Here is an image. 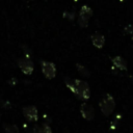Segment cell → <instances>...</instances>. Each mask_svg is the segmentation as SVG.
Masks as SVG:
<instances>
[{"mask_svg": "<svg viewBox=\"0 0 133 133\" xmlns=\"http://www.w3.org/2000/svg\"><path fill=\"white\" fill-rule=\"evenodd\" d=\"M80 112L84 119L86 121H92L95 118V109L92 105L88 103H82L80 106Z\"/></svg>", "mask_w": 133, "mask_h": 133, "instance_id": "8992f818", "label": "cell"}, {"mask_svg": "<svg viewBox=\"0 0 133 133\" xmlns=\"http://www.w3.org/2000/svg\"><path fill=\"white\" fill-rule=\"evenodd\" d=\"M41 65H42V72H43V74L45 75V77L47 79H53L55 77L56 68H55V64L53 62L42 60L41 61Z\"/></svg>", "mask_w": 133, "mask_h": 133, "instance_id": "277c9868", "label": "cell"}, {"mask_svg": "<svg viewBox=\"0 0 133 133\" xmlns=\"http://www.w3.org/2000/svg\"><path fill=\"white\" fill-rule=\"evenodd\" d=\"M92 16V9L88 5H83L80 8L79 17H78V25L82 28L88 26V21Z\"/></svg>", "mask_w": 133, "mask_h": 133, "instance_id": "3957f363", "label": "cell"}, {"mask_svg": "<svg viewBox=\"0 0 133 133\" xmlns=\"http://www.w3.org/2000/svg\"><path fill=\"white\" fill-rule=\"evenodd\" d=\"M23 114L25 118L28 122H36L38 116H37V109L35 106H26L23 108Z\"/></svg>", "mask_w": 133, "mask_h": 133, "instance_id": "52a82bcc", "label": "cell"}, {"mask_svg": "<svg viewBox=\"0 0 133 133\" xmlns=\"http://www.w3.org/2000/svg\"><path fill=\"white\" fill-rule=\"evenodd\" d=\"M76 68H77L78 72H79L82 76H84V77H89V76H90V71H89L85 65H83V64H81V63H76Z\"/></svg>", "mask_w": 133, "mask_h": 133, "instance_id": "30bf717a", "label": "cell"}, {"mask_svg": "<svg viewBox=\"0 0 133 133\" xmlns=\"http://www.w3.org/2000/svg\"><path fill=\"white\" fill-rule=\"evenodd\" d=\"M122 116L119 115V114H117L116 115V117L111 122V129H114L116 126H117V124H118V121H119V118H121Z\"/></svg>", "mask_w": 133, "mask_h": 133, "instance_id": "5bb4252c", "label": "cell"}, {"mask_svg": "<svg viewBox=\"0 0 133 133\" xmlns=\"http://www.w3.org/2000/svg\"><path fill=\"white\" fill-rule=\"evenodd\" d=\"M18 65L21 69V71L25 74V75H31L34 69L33 62L31 61L30 58L28 57H24V58H20L18 60Z\"/></svg>", "mask_w": 133, "mask_h": 133, "instance_id": "5b68a950", "label": "cell"}, {"mask_svg": "<svg viewBox=\"0 0 133 133\" xmlns=\"http://www.w3.org/2000/svg\"><path fill=\"white\" fill-rule=\"evenodd\" d=\"M99 107H100V110L103 113V115H105V116L111 115L115 108L114 98L110 94H105L99 102Z\"/></svg>", "mask_w": 133, "mask_h": 133, "instance_id": "7a4b0ae2", "label": "cell"}, {"mask_svg": "<svg viewBox=\"0 0 133 133\" xmlns=\"http://www.w3.org/2000/svg\"><path fill=\"white\" fill-rule=\"evenodd\" d=\"M4 130H5V133H20L19 131V128L15 125H7V124H4Z\"/></svg>", "mask_w": 133, "mask_h": 133, "instance_id": "8fae6325", "label": "cell"}, {"mask_svg": "<svg viewBox=\"0 0 133 133\" xmlns=\"http://www.w3.org/2000/svg\"><path fill=\"white\" fill-rule=\"evenodd\" d=\"M124 32H125V34L129 35L130 38L133 41V24H128V25H126L125 28H124Z\"/></svg>", "mask_w": 133, "mask_h": 133, "instance_id": "7c38bea8", "label": "cell"}, {"mask_svg": "<svg viewBox=\"0 0 133 133\" xmlns=\"http://www.w3.org/2000/svg\"><path fill=\"white\" fill-rule=\"evenodd\" d=\"M111 62L114 68H116L119 71H127V61L122 57V56H113L111 57Z\"/></svg>", "mask_w": 133, "mask_h": 133, "instance_id": "9c48e42d", "label": "cell"}, {"mask_svg": "<svg viewBox=\"0 0 133 133\" xmlns=\"http://www.w3.org/2000/svg\"><path fill=\"white\" fill-rule=\"evenodd\" d=\"M132 84H133V77H132Z\"/></svg>", "mask_w": 133, "mask_h": 133, "instance_id": "9a60e30c", "label": "cell"}, {"mask_svg": "<svg viewBox=\"0 0 133 133\" xmlns=\"http://www.w3.org/2000/svg\"><path fill=\"white\" fill-rule=\"evenodd\" d=\"M90 39H91L92 45L98 49H102L105 45V36L101 34L100 32H95L94 34H91Z\"/></svg>", "mask_w": 133, "mask_h": 133, "instance_id": "ba28073f", "label": "cell"}, {"mask_svg": "<svg viewBox=\"0 0 133 133\" xmlns=\"http://www.w3.org/2000/svg\"><path fill=\"white\" fill-rule=\"evenodd\" d=\"M64 82L66 87L80 100L87 101L90 98V88L87 82L80 80V79H72V78H64Z\"/></svg>", "mask_w": 133, "mask_h": 133, "instance_id": "6da1fadb", "label": "cell"}, {"mask_svg": "<svg viewBox=\"0 0 133 133\" xmlns=\"http://www.w3.org/2000/svg\"><path fill=\"white\" fill-rule=\"evenodd\" d=\"M36 133H52V130H51L50 126H48V125L44 124V125H42L41 127H38V128H37Z\"/></svg>", "mask_w": 133, "mask_h": 133, "instance_id": "4fadbf2b", "label": "cell"}]
</instances>
